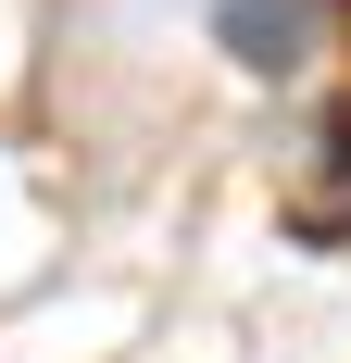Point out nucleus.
Returning a JSON list of instances; mask_svg holds the SVG:
<instances>
[{
  "mask_svg": "<svg viewBox=\"0 0 351 363\" xmlns=\"http://www.w3.org/2000/svg\"><path fill=\"white\" fill-rule=\"evenodd\" d=\"M301 26H314V0H239L226 38H239L251 63H301Z\"/></svg>",
  "mask_w": 351,
  "mask_h": 363,
  "instance_id": "1",
  "label": "nucleus"
}]
</instances>
